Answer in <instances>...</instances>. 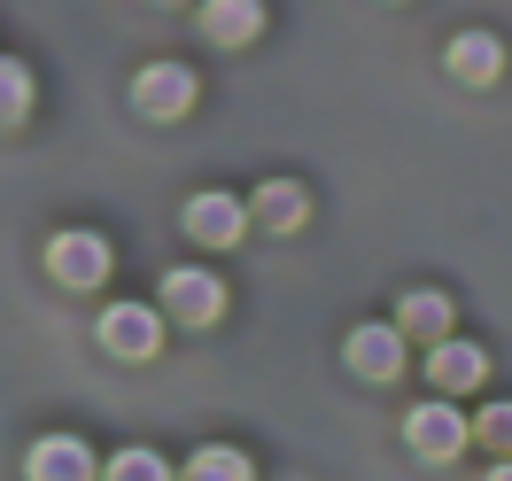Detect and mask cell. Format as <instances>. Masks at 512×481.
<instances>
[{
    "mask_svg": "<svg viewBox=\"0 0 512 481\" xmlns=\"http://www.w3.org/2000/svg\"><path fill=\"white\" fill-rule=\"evenodd\" d=\"M303 218H311V194L295 187V179H264V187H256V225H272V233H295Z\"/></svg>",
    "mask_w": 512,
    "mask_h": 481,
    "instance_id": "12",
    "label": "cell"
},
{
    "mask_svg": "<svg viewBox=\"0 0 512 481\" xmlns=\"http://www.w3.org/2000/svg\"><path fill=\"white\" fill-rule=\"evenodd\" d=\"M163 342V311H148V303H109L101 311V350L109 357H156Z\"/></svg>",
    "mask_w": 512,
    "mask_h": 481,
    "instance_id": "4",
    "label": "cell"
},
{
    "mask_svg": "<svg viewBox=\"0 0 512 481\" xmlns=\"http://www.w3.org/2000/svg\"><path fill=\"white\" fill-rule=\"evenodd\" d=\"M249 218H256V210H241L225 187H210V194H194V202H187V233L202 241V249H233V241L249 233Z\"/></svg>",
    "mask_w": 512,
    "mask_h": 481,
    "instance_id": "7",
    "label": "cell"
},
{
    "mask_svg": "<svg viewBox=\"0 0 512 481\" xmlns=\"http://www.w3.org/2000/svg\"><path fill=\"white\" fill-rule=\"evenodd\" d=\"M481 373H489V357H481V342H427V381L443 388V396H466V388H481Z\"/></svg>",
    "mask_w": 512,
    "mask_h": 481,
    "instance_id": "8",
    "label": "cell"
},
{
    "mask_svg": "<svg viewBox=\"0 0 512 481\" xmlns=\"http://www.w3.org/2000/svg\"><path fill=\"white\" fill-rule=\"evenodd\" d=\"M187 474H202V481H225V474H233V481H241V474H249V458H241V450H194Z\"/></svg>",
    "mask_w": 512,
    "mask_h": 481,
    "instance_id": "15",
    "label": "cell"
},
{
    "mask_svg": "<svg viewBox=\"0 0 512 481\" xmlns=\"http://www.w3.org/2000/svg\"><path fill=\"white\" fill-rule=\"evenodd\" d=\"M450 78H458V86H497V78H505V47L489 32H458L450 39Z\"/></svg>",
    "mask_w": 512,
    "mask_h": 481,
    "instance_id": "11",
    "label": "cell"
},
{
    "mask_svg": "<svg viewBox=\"0 0 512 481\" xmlns=\"http://www.w3.org/2000/svg\"><path fill=\"white\" fill-rule=\"evenodd\" d=\"M24 474H32V481H86V474H101V466H94V450H86V443H70V435H47V443H32Z\"/></svg>",
    "mask_w": 512,
    "mask_h": 481,
    "instance_id": "10",
    "label": "cell"
},
{
    "mask_svg": "<svg viewBox=\"0 0 512 481\" xmlns=\"http://www.w3.org/2000/svg\"><path fill=\"white\" fill-rule=\"evenodd\" d=\"M24 109H32V70L0 55V132H8V125H24Z\"/></svg>",
    "mask_w": 512,
    "mask_h": 481,
    "instance_id": "14",
    "label": "cell"
},
{
    "mask_svg": "<svg viewBox=\"0 0 512 481\" xmlns=\"http://www.w3.org/2000/svg\"><path fill=\"white\" fill-rule=\"evenodd\" d=\"M264 32V0H202V39L210 47H249Z\"/></svg>",
    "mask_w": 512,
    "mask_h": 481,
    "instance_id": "9",
    "label": "cell"
},
{
    "mask_svg": "<svg viewBox=\"0 0 512 481\" xmlns=\"http://www.w3.org/2000/svg\"><path fill=\"white\" fill-rule=\"evenodd\" d=\"M466 435H474V427L450 412L443 396H435V404H412V412H404V443H412L419 458H458V450H466Z\"/></svg>",
    "mask_w": 512,
    "mask_h": 481,
    "instance_id": "5",
    "label": "cell"
},
{
    "mask_svg": "<svg viewBox=\"0 0 512 481\" xmlns=\"http://www.w3.org/2000/svg\"><path fill=\"white\" fill-rule=\"evenodd\" d=\"M109 474H117V481H156L163 458H156V450H125V458H109Z\"/></svg>",
    "mask_w": 512,
    "mask_h": 481,
    "instance_id": "16",
    "label": "cell"
},
{
    "mask_svg": "<svg viewBox=\"0 0 512 481\" xmlns=\"http://www.w3.org/2000/svg\"><path fill=\"white\" fill-rule=\"evenodd\" d=\"M474 435H481V443H489V450H512V404H489Z\"/></svg>",
    "mask_w": 512,
    "mask_h": 481,
    "instance_id": "17",
    "label": "cell"
},
{
    "mask_svg": "<svg viewBox=\"0 0 512 481\" xmlns=\"http://www.w3.org/2000/svg\"><path fill=\"white\" fill-rule=\"evenodd\" d=\"M109 257H117V249H109L101 233H86V225H70V233L47 241V272H55L63 288H101V280H109Z\"/></svg>",
    "mask_w": 512,
    "mask_h": 481,
    "instance_id": "1",
    "label": "cell"
},
{
    "mask_svg": "<svg viewBox=\"0 0 512 481\" xmlns=\"http://www.w3.org/2000/svg\"><path fill=\"white\" fill-rule=\"evenodd\" d=\"M132 109H140V117H187L194 109V70L187 63H148L132 78Z\"/></svg>",
    "mask_w": 512,
    "mask_h": 481,
    "instance_id": "3",
    "label": "cell"
},
{
    "mask_svg": "<svg viewBox=\"0 0 512 481\" xmlns=\"http://www.w3.org/2000/svg\"><path fill=\"white\" fill-rule=\"evenodd\" d=\"M163 311L179 326H210L225 311V280L202 272V264H179V272H163Z\"/></svg>",
    "mask_w": 512,
    "mask_h": 481,
    "instance_id": "2",
    "label": "cell"
},
{
    "mask_svg": "<svg viewBox=\"0 0 512 481\" xmlns=\"http://www.w3.org/2000/svg\"><path fill=\"white\" fill-rule=\"evenodd\" d=\"M342 357H350V373L357 381H396L404 373V326H357L350 342H342Z\"/></svg>",
    "mask_w": 512,
    "mask_h": 481,
    "instance_id": "6",
    "label": "cell"
},
{
    "mask_svg": "<svg viewBox=\"0 0 512 481\" xmlns=\"http://www.w3.org/2000/svg\"><path fill=\"white\" fill-rule=\"evenodd\" d=\"M396 326H404V334H419V342H443V334H450V303H443L435 288H412L404 303H396Z\"/></svg>",
    "mask_w": 512,
    "mask_h": 481,
    "instance_id": "13",
    "label": "cell"
}]
</instances>
